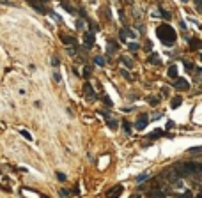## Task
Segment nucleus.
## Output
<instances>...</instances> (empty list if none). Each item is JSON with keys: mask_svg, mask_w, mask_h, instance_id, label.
<instances>
[{"mask_svg": "<svg viewBox=\"0 0 202 198\" xmlns=\"http://www.w3.org/2000/svg\"><path fill=\"white\" fill-rule=\"evenodd\" d=\"M158 103H160V101H158V99H156V97H153V99H151V104H153V106H156V104H158Z\"/></svg>", "mask_w": 202, "mask_h": 198, "instance_id": "nucleus-26", "label": "nucleus"}, {"mask_svg": "<svg viewBox=\"0 0 202 198\" xmlns=\"http://www.w3.org/2000/svg\"><path fill=\"white\" fill-rule=\"evenodd\" d=\"M59 64H60V62H59V58H57V57H53V58H51V66H53V67H57Z\"/></svg>", "mask_w": 202, "mask_h": 198, "instance_id": "nucleus-16", "label": "nucleus"}, {"mask_svg": "<svg viewBox=\"0 0 202 198\" xmlns=\"http://www.w3.org/2000/svg\"><path fill=\"white\" fill-rule=\"evenodd\" d=\"M53 80H55V81H57V83H59V81H60V80H62V78H60V74H59V73H57V71H55V73H53Z\"/></svg>", "mask_w": 202, "mask_h": 198, "instance_id": "nucleus-17", "label": "nucleus"}, {"mask_svg": "<svg viewBox=\"0 0 202 198\" xmlns=\"http://www.w3.org/2000/svg\"><path fill=\"white\" fill-rule=\"evenodd\" d=\"M83 44H85V48H92L94 46V32L92 30L83 32Z\"/></svg>", "mask_w": 202, "mask_h": 198, "instance_id": "nucleus-2", "label": "nucleus"}, {"mask_svg": "<svg viewBox=\"0 0 202 198\" xmlns=\"http://www.w3.org/2000/svg\"><path fill=\"white\" fill-rule=\"evenodd\" d=\"M153 195H154V197H163L165 193H163V191H153Z\"/></svg>", "mask_w": 202, "mask_h": 198, "instance_id": "nucleus-22", "label": "nucleus"}, {"mask_svg": "<svg viewBox=\"0 0 202 198\" xmlns=\"http://www.w3.org/2000/svg\"><path fill=\"white\" fill-rule=\"evenodd\" d=\"M67 53H69V55H76V50H75V48H71V46H69V48H67Z\"/></svg>", "mask_w": 202, "mask_h": 198, "instance_id": "nucleus-21", "label": "nucleus"}, {"mask_svg": "<svg viewBox=\"0 0 202 198\" xmlns=\"http://www.w3.org/2000/svg\"><path fill=\"white\" fill-rule=\"evenodd\" d=\"M149 62H151V64H160V60H158L156 55H151V57H149Z\"/></svg>", "mask_w": 202, "mask_h": 198, "instance_id": "nucleus-12", "label": "nucleus"}, {"mask_svg": "<svg viewBox=\"0 0 202 198\" xmlns=\"http://www.w3.org/2000/svg\"><path fill=\"white\" fill-rule=\"evenodd\" d=\"M57 177H59V181H66V175H64V174H59Z\"/></svg>", "mask_w": 202, "mask_h": 198, "instance_id": "nucleus-27", "label": "nucleus"}, {"mask_svg": "<svg viewBox=\"0 0 202 198\" xmlns=\"http://www.w3.org/2000/svg\"><path fill=\"white\" fill-rule=\"evenodd\" d=\"M121 193H122V186H117V188L108 191V197H115V195H121Z\"/></svg>", "mask_w": 202, "mask_h": 198, "instance_id": "nucleus-7", "label": "nucleus"}, {"mask_svg": "<svg viewBox=\"0 0 202 198\" xmlns=\"http://www.w3.org/2000/svg\"><path fill=\"white\" fill-rule=\"evenodd\" d=\"M202 147H193V149H190V152H201Z\"/></svg>", "mask_w": 202, "mask_h": 198, "instance_id": "nucleus-23", "label": "nucleus"}, {"mask_svg": "<svg viewBox=\"0 0 202 198\" xmlns=\"http://www.w3.org/2000/svg\"><path fill=\"white\" fill-rule=\"evenodd\" d=\"M121 73H122V76H124V78H128V80H130V78H131V76H130V74H128V71H124V69H122V71H121Z\"/></svg>", "mask_w": 202, "mask_h": 198, "instance_id": "nucleus-25", "label": "nucleus"}, {"mask_svg": "<svg viewBox=\"0 0 202 198\" xmlns=\"http://www.w3.org/2000/svg\"><path fill=\"white\" fill-rule=\"evenodd\" d=\"M147 177H149L147 174H142V175H138V179H137V181H138V182H142V181H146Z\"/></svg>", "mask_w": 202, "mask_h": 198, "instance_id": "nucleus-19", "label": "nucleus"}, {"mask_svg": "<svg viewBox=\"0 0 202 198\" xmlns=\"http://www.w3.org/2000/svg\"><path fill=\"white\" fill-rule=\"evenodd\" d=\"M83 92L87 94V97H89V101H94V99H96V94H94V90H92V87H91V83H85V85H83Z\"/></svg>", "mask_w": 202, "mask_h": 198, "instance_id": "nucleus-4", "label": "nucleus"}, {"mask_svg": "<svg viewBox=\"0 0 202 198\" xmlns=\"http://www.w3.org/2000/svg\"><path fill=\"white\" fill-rule=\"evenodd\" d=\"M169 76L170 78H177V67L176 66H170L169 67Z\"/></svg>", "mask_w": 202, "mask_h": 198, "instance_id": "nucleus-8", "label": "nucleus"}, {"mask_svg": "<svg viewBox=\"0 0 202 198\" xmlns=\"http://www.w3.org/2000/svg\"><path fill=\"white\" fill-rule=\"evenodd\" d=\"M161 135H163V131H161V129H158V131L151 133V138H158V136H161Z\"/></svg>", "mask_w": 202, "mask_h": 198, "instance_id": "nucleus-13", "label": "nucleus"}, {"mask_svg": "<svg viewBox=\"0 0 202 198\" xmlns=\"http://www.w3.org/2000/svg\"><path fill=\"white\" fill-rule=\"evenodd\" d=\"M181 101H183L181 97H174L172 103H170V106H172V108H179V106H181Z\"/></svg>", "mask_w": 202, "mask_h": 198, "instance_id": "nucleus-9", "label": "nucleus"}, {"mask_svg": "<svg viewBox=\"0 0 202 198\" xmlns=\"http://www.w3.org/2000/svg\"><path fill=\"white\" fill-rule=\"evenodd\" d=\"M161 16H163V18H165V19H170V14H169V12H167V11H161Z\"/></svg>", "mask_w": 202, "mask_h": 198, "instance_id": "nucleus-20", "label": "nucleus"}, {"mask_svg": "<svg viewBox=\"0 0 202 198\" xmlns=\"http://www.w3.org/2000/svg\"><path fill=\"white\" fill-rule=\"evenodd\" d=\"M185 170H186V174H199L202 172V165L201 163H186Z\"/></svg>", "mask_w": 202, "mask_h": 198, "instance_id": "nucleus-3", "label": "nucleus"}, {"mask_svg": "<svg viewBox=\"0 0 202 198\" xmlns=\"http://www.w3.org/2000/svg\"><path fill=\"white\" fill-rule=\"evenodd\" d=\"M122 64H126V66H131V62H130L126 57H122Z\"/></svg>", "mask_w": 202, "mask_h": 198, "instance_id": "nucleus-24", "label": "nucleus"}, {"mask_svg": "<svg viewBox=\"0 0 202 198\" xmlns=\"http://www.w3.org/2000/svg\"><path fill=\"white\" fill-rule=\"evenodd\" d=\"M174 85H176L177 89H181V90H183V89H188V81L183 80V78H176V83H174Z\"/></svg>", "mask_w": 202, "mask_h": 198, "instance_id": "nucleus-6", "label": "nucleus"}, {"mask_svg": "<svg viewBox=\"0 0 202 198\" xmlns=\"http://www.w3.org/2000/svg\"><path fill=\"white\" fill-rule=\"evenodd\" d=\"M156 34H158L160 41H161L165 46H172V44L176 42V39H177V35H176V30H174L170 25H167V23L160 25V27L156 28Z\"/></svg>", "mask_w": 202, "mask_h": 198, "instance_id": "nucleus-1", "label": "nucleus"}, {"mask_svg": "<svg viewBox=\"0 0 202 198\" xmlns=\"http://www.w3.org/2000/svg\"><path fill=\"white\" fill-rule=\"evenodd\" d=\"M76 28H78V30H85V21H83V19H78V21H76Z\"/></svg>", "mask_w": 202, "mask_h": 198, "instance_id": "nucleus-10", "label": "nucleus"}, {"mask_svg": "<svg viewBox=\"0 0 202 198\" xmlns=\"http://www.w3.org/2000/svg\"><path fill=\"white\" fill-rule=\"evenodd\" d=\"M128 46H130V50H131V51H137V50H138V44H137V42H130Z\"/></svg>", "mask_w": 202, "mask_h": 198, "instance_id": "nucleus-14", "label": "nucleus"}, {"mask_svg": "<svg viewBox=\"0 0 202 198\" xmlns=\"http://www.w3.org/2000/svg\"><path fill=\"white\" fill-rule=\"evenodd\" d=\"M94 62H96L98 66H105V58H103V57H94Z\"/></svg>", "mask_w": 202, "mask_h": 198, "instance_id": "nucleus-11", "label": "nucleus"}, {"mask_svg": "<svg viewBox=\"0 0 202 198\" xmlns=\"http://www.w3.org/2000/svg\"><path fill=\"white\" fill-rule=\"evenodd\" d=\"M147 122H149L147 115H140V117H138V120H137V129H144V127L147 126Z\"/></svg>", "mask_w": 202, "mask_h": 198, "instance_id": "nucleus-5", "label": "nucleus"}, {"mask_svg": "<svg viewBox=\"0 0 202 198\" xmlns=\"http://www.w3.org/2000/svg\"><path fill=\"white\" fill-rule=\"evenodd\" d=\"M195 4H197V7L202 11V0H195Z\"/></svg>", "mask_w": 202, "mask_h": 198, "instance_id": "nucleus-29", "label": "nucleus"}, {"mask_svg": "<svg viewBox=\"0 0 202 198\" xmlns=\"http://www.w3.org/2000/svg\"><path fill=\"white\" fill-rule=\"evenodd\" d=\"M106 122H108V127H112V129H115V127H117V122H115V120H110V119H108Z\"/></svg>", "mask_w": 202, "mask_h": 198, "instance_id": "nucleus-15", "label": "nucleus"}, {"mask_svg": "<svg viewBox=\"0 0 202 198\" xmlns=\"http://www.w3.org/2000/svg\"><path fill=\"white\" fill-rule=\"evenodd\" d=\"M20 133H21V135H23V136H25V138H27V140H32V136H30V135H28V133H27V131H25V129H21V131H20Z\"/></svg>", "mask_w": 202, "mask_h": 198, "instance_id": "nucleus-18", "label": "nucleus"}, {"mask_svg": "<svg viewBox=\"0 0 202 198\" xmlns=\"http://www.w3.org/2000/svg\"><path fill=\"white\" fill-rule=\"evenodd\" d=\"M60 195H62V197H69V191H66V189H62V191H60Z\"/></svg>", "mask_w": 202, "mask_h": 198, "instance_id": "nucleus-28", "label": "nucleus"}]
</instances>
